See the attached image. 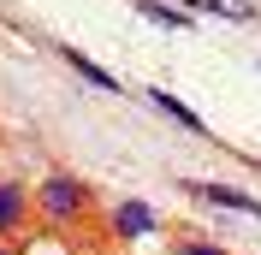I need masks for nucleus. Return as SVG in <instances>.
I'll return each mask as SVG.
<instances>
[{"mask_svg":"<svg viewBox=\"0 0 261 255\" xmlns=\"http://www.w3.org/2000/svg\"><path fill=\"white\" fill-rule=\"evenodd\" d=\"M36 202H42V214H48V220H71V214H83V208H89V190H83V178L54 172L48 184L36 190Z\"/></svg>","mask_w":261,"mask_h":255,"instance_id":"obj_1","label":"nucleus"},{"mask_svg":"<svg viewBox=\"0 0 261 255\" xmlns=\"http://www.w3.org/2000/svg\"><path fill=\"white\" fill-rule=\"evenodd\" d=\"M154 208L148 202H119V214H113V232L119 238H130V243H143V238H154Z\"/></svg>","mask_w":261,"mask_h":255,"instance_id":"obj_2","label":"nucleus"},{"mask_svg":"<svg viewBox=\"0 0 261 255\" xmlns=\"http://www.w3.org/2000/svg\"><path fill=\"white\" fill-rule=\"evenodd\" d=\"M190 196H202V202H214V208H231V214H261L255 196L231 190V184H190Z\"/></svg>","mask_w":261,"mask_h":255,"instance_id":"obj_3","label":"nucleus"},{"mask_svg":"<svg viewBox=\"0 0 261 255\" xmlns=\"http://www.w3.org/2000/svg\"><path fill=\"white\" fill-rule=\"evenodd\" d=\"M65 65H71L77 78H89V83H95V89H107V95H119V78H113V71H101V65L89 60V54H77V48H65Z\"/></svg>","mask_w":261,"mask_h":255,"instance_id":"obj_4","label":"nucleus"},{"mask_svg":"<svg viewBox=\"0 0 261 255\" xmlns=\"http://www.w3.org/2000/svg\"><path fill=\"white\" fill-rule=\"evenodd\" d=\"M24 208H30L24 184H0V232H12V225H24Z\"/></svg>","mask_w":261,"mask_h":255,"instance_id":"obj_5","label":"nucleus"},{"mask_svg":"<svg viewBox=\"0 0 261 255\" xmlns=\"http://www.w3.org/2000/svg\"><path fill=\"white\" fill-rule=\"evenodd\" d=\"M148 101H154V107H161V113H166V119H178V125H184V131H196V137H202V131H208V125H202V119H196V113H190V107H184V101H178V95H166V89H148Z\"/></svg>","mask_w":261,"mask_h":255,"instance_id":"obj_6","label":"nucleus"},{"mask_svg":"<svg viewBox=\"0 0 261 255\" xmlns=\"http://www.w3.org/2000/svg\"><path fill=\"white\" fill-rule=\"evenodd\" d=\"M137 12L154 18V24H172V30H184V24H190V12H172V6H161V0H137Z\"/></svg>","mask_w":261,"mask_h":255,"instance_id":"obj_7","label":"nucleus"},{"mask_svg":"<svg viewBox=\"0 0 261 255\" xmlns=\"http://www.w3.org/2000/svg\"><path fill=\"white\" fill-rule=\"evenodd\" d=\"M196 12H220V18H255V6H244V0H190Z\"/></svg>","mask_w":261,"mask_h":255,"instance_id":"obj_8","label":"nucleus"},{"mask_svg":"<svg viewBox=\"0 0 261 255\" xmlns=\"http://www.w3.org/2000/svg\"><path fill=\"white\" fill-rule=\"evenodd\" d=\"M178 255H226V249H208V243H184Z\"/></svg>","mask_w":261,"mask_h":255,"instance_id":"obj_9","label":"nucleus"},{"mask_svg":"<svg viewBox=\"0 0 261 255\" xmlns=\"http://www.w3.org/2000/svg\"><path fill=\"white\" fill-rule=\"evenodd\" d=\"M0 255H12V249H0Z\"/></svg>","mask_w":261,"mask_h":255,"instance_id":"obj_10","label":"nucleus"}]
</instances>
